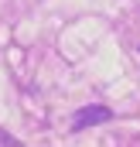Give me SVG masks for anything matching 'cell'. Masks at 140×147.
<instances>
[{"instance_id": "2", "label": "cell", "mask_w": 140, "mask_h": 147, "mask_svg": "<svg viewBox=\"0 0 140 147\" xmlns=\"http://www.w3.org/2000/svg\"><path fill=\"white\" fill-rule=\"evenodd\" d=\"M0 147H21V144H17V140L7 134V130H0Z\"/></svg>"}, {"instance_id": "1", "label": "cell", "mask_w": 140, "mask_h": 147, "mask_svg": "<svg viewBox=\"0 0 140 147\" xmlns=\"http://www.w3.org/2000/svg\"><path fill=\"white\" fill-rule=\"evenodd\" d=\"M113 120V110L103 106V103H92V106H82V110L72 116V130H89V127H99V123H109Z\"/></svg>"}]
</instances>
